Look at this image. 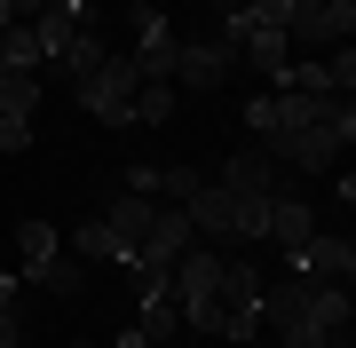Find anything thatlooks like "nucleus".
I'll return each instance as SVG.
<instances>
[{"label":"nucleus","mask_w":356,"mask_h":348,"mask_svg":"<svg viewBox=\"0 0 356 348\" xmlns=\"http://www.w3.org/2000/svg\"><path fill=\"white\" fill-rule=\"evenodd\" d=\"M261 8L285 24L293 48H348L356 32V0H261Z\"/></svg>","instance_id":"1"},{"label":"nucleus","mask_w":356,"mask_h":348,"mask_svg":"<svg viewBox=\"0 0 356 348\" xmlns=\"http://www.w3.org/2000/svg\"><path fill=\"white\" fill-rule=\"evenodd\" d=\"M72 88H79V111H95L103 127H135V88H143V72L127 64V56H103L88 79H72Z\"/></svg>","instance_id":"2"},{"label":"nucleus","mask_w":356,"mask_h":348,"mask_svg":"<svg viewBox=\"0 0 356 348\" xmlns=\"http://www.w3.org/2000/svg\"><path fill=\"white\" fill-rule=\"evenodd\" d=\"M229 72H238V40H229V32H214V40H175V88L214 95Z\"/></svg>","instance_id":"3"},{"label":"nucleus","mask_w":356,"mask_h":348,"mask_svg":"<svg viewBox=\"0 0 356 348\" xmlns=\"http://www.w3.org/2000/svg\"><path fill=\"white\" fill-rule=\"evenodd\" d=\"M222 190L229 198H277L285 190V167H277V151H269V142H238V151L222 158Z\"/></svg>","instance_id":"4"},{"label":"nucleus","mask_w":356,"mask_h":348,"mask_svg":"<svg viewBox=\"0 0 356 348\" xmlns=\"http://www.w3.org/2000/svg\"><path fill=\"white\" fill-rule=\"evenodd\" d=\"M182 222H191L198 245H238V198H229L222 182H198V190L182 198Z\"/></svg>","instance_id":"5"},{"label":"nucleus","mask_w":356,"mask_h":348,"mask_svg":"<svg viewBox=\"0 0 356 348\" xmlns=\"http://www.w3.org/2000/svg\"><path fill=\"white\" fill-rule=\"evenodd\" d=\"M293 277H309V285H348V277H356V245H348L341 230H332V238L317 230L301 254H293Z\"/></svg>","instance_id":"6"},{"label":"nucleus","mask_w":356,"mask_h":348,"mask_svg":"<svg viewBox=\"0 0 356 348\" xmlns=\"http://www.w3.org/2000/svg\"><path fill=\"white\" fill-rule=\"evenodd\" d=\"M79 32H95V8H88V0H48V16H32L40 64H56V56H64V48H72Z\"/></svg>","instance_id":"7"},{"label":"nucleus","mask_w":356,"mask_h":348,"mask_svg":"<svg viewBox=\"0 0 356 348\" xmlns=\"http://www.w3.org/2000/svg\"><path fill=\"white\" fill-rule=\"evenodd\" d=\"M159 206H166V198H143V190H119L111 206H103L111 238L127 245V270H135V254H143V245H151V222H159Z\"/></svg>","instance_id":"8"},{"label":"nucleus","mask_w":356,"mask_h":348,"mask_svg":"<svg viewBox=\"0 0 356 348\" xmlns=\"http://www.w3.org/2000/svg\"><path fill=\"white\" fill-rule=\"evenodd\" d=\"M166 277H175V309H182V301H206L222 285V254H214V245H182V254L166 261Z\"/></svg>","instance_id":"9"},{"label":"nucleus","mask_w":356,"mask_h":348,"mask_svg":"<svg viewBox=\"0 0 356 348\" xmlns=\"http://www.w3.org/2000/svg\"><path fill=\"white\" fill-rule=\"evenodd\" d=\"M56 261H64V230H48V222H24V230H16V270H24V285H40Z\"/></svg>","instance_id":"10"},{"label":"nucleus","mask_w":356,"mask_h":348,"mask_svg":"<svg viewBox=\"0 0 356 348\" xmlns=\"http://www.w3.org/2000/svg\"><path fill=\"white\" fill-rule=\"evenodd\" d=\"M269 238H277V254H301V245L317 238V214H309V198H293V190L269 198Z\"/></svg>","instance_id":"11"},{"label":"nucleus","mask_w":356,"mask_h":348,"mask_svg":"<svg viewBox=\"0 0 356 348\" xmlns=\"http://www.w3.org/2000/svg\"><path fill=\"white\" fill-rule=\"evenodd\" d=\"M72 254H79V261H111V270H127V245L111 238V222H103V214H88V222L72 230Z\"/></svg>","instance_id":"12"},{"label":"nucleus","mask_w":356,"mask_h":348,"mask_svg":"<svg viewBox=\"0 0 356 348\" xmlns=\"http://www.w3.org/2000/svg\"><path fill=\"white\" fill-rule=\"evenodd\" d=\"M135 333L166 348V340H182V309H175V293H143V317H135Z\"/></svg>","instance_id":"13"},{"label":"nucleus","mask_w":356,"mask_h":348,"mask_svg":"<svg viewBox=\"0 0 356 348\" xmlns=\"http://www.w3.org/2000/svg\"><path fill=\"white\" fill-rule=\"evenodd\" d=\"M0 72H40V40H32V24H8V32H0Z\"/></svg>","instance_id":"14"},{"label":"nucleus","mask_w":356,"mask_h":348,"mask_svg":"<svg viewBox=\"0 0 356 348\" xmlns=\"http://www.w3.org/2000/svg\"><path fill=\"white\" fill-rule=\"evenodd\" d=\"M0 111L32 119L40 111V72H0Z\"/></svg>","instance_id":"15"},{"label":"nucleus","mask_w":356,"mask_h":348,"mask_svg":"<svg viewBox=\"0 0 356 348\" xmlns=\"http://www.w3.org/2000/svg\"><path fill=\"white\" fill-rule=\"evenodd\" d=\"M135 119H151V127L175 119V88H166V79H143V88H135Z\"/></svg>","instance_id":"16"},{"label":"nucleus","mask_w":356,"mask_h":348,"mask_svg":"<svg viewBox=\"0 0 356 348\" xmlns=\"http://www.w3.org/2000/svg\"><path fill=\"white\" fill-rule=\"evenodd\" d=\"M0 348H24V324H16V277L0 270Z\"/></svg>","instance_id":"17"},{"label":"nucleus","mask_w":356,"mask_h":348,"mask_svg":"<svg viewBox=\"0 0 356 348\" xmlns=\"http://www.w3.org/2000/svg\"><path fill=\"white\" fill-rule=\"evenodd\" d=\"M32 142V119H16V111H0V151H24Z\"/></svg>","instance_id":"18"},{"label":"nucleus","mask_w":356,"mask_h":348,"mask_svg":"<svg viewBox=\"0 0 356 348\" xmlns=\"http://www.w3.org/2000/svg\"><path fill=\"white\" fill-rule=\"evenodd\" d=\"M325 348H348V333H332V340H325Z\"/></svg>","instance_id":"19"},{"label":"nucleus","mask_w":356,"mask_h":348,"mask_svg":"<svg viewBox=\"0 0 356 348\" xmlns=\"http://www.w3.org/2000/svg\"><path fill=\"white\" fill-rule=\"evenodd\" d=\"M229 8H245V0H229Z\"/></svg>","instance_id":"20"},{"label":"nucleus","mask_w":356,"mask_h":348,"mask_svg":"<svg viewBox=\"0 0 356 348\" xmlns=\"http://www.w3.org/2000/svg\"><path fill=\"white\" fill-rule=\"evenodd\" d=\"M214 8H229V0H214Z\"/></svg>","instance_id":"21"},{"label":"nucleus","mask_w":356,"mask_h":348,"mask_svg":"<svg viewBox=\"0 0 356 348\" xmlns=\"http://www.w3.org/2000/svg\"><path fill=\"white\" fill-rule=\"evenodd\" d=\"M151 8H166V0H151Z\"/></svg>","instance_id":"22"}]
</instances>
